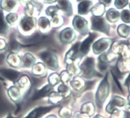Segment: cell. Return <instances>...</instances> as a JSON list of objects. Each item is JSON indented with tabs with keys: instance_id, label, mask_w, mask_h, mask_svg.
I'll return each mask as SVG.
<instances>
[{
	"instance_id": "cell-37",
	"label": "cell",
	"mask_w": 130,
	"mask_h": 118,
	"mask_svg": "<svg viewBox=\"0 0 130 118\" xmlns=\"http://www.w3.org/2000/svg\"><path fill=\"white\" fill-rule=\"evenodd\" d=\"M129 8H130V4H129Z\"/></svg>"
},
{
	"instance_id": "cell-20",
	"label": "cell",
	"mask_w": 130,
	"mask_h": 118,
	"mask_svg": "<svg viewBox=\"0 0 130 118\" xmlns=\"http://www.w3.org/2000/svg\"><path fill=\"white\" fill-rule=\"evenodd\" d=\"M49 20L45 17H41L38 20V25L41 29H46L50 25Z\"/></svg>"
},
{
	"instance_id": "cell-26",
	"label": "cell",
	"mask_w": 130,
	"mask_h": 118,
	"mask_svg": "<svg viewBox=\"0 0 130 118\" xmlns=\"http://www.w3.org/2000/svg\"><path fill=\"white\" fill-rule=\"evenodd\" d=\"M17 15L16 13H11L6 16V21L10 24H13L15 22V21L17 20Z\"/></svg>"
},
{
	"instance_id": "cell-33",
	"label": "cell",
	"mask_w": 130,
	"mask_h": 118,
	"mask_svg": "<svg viewBox=\"0 0 130 118\" xmlns=\"http://www.w3.org/2000/svg\"><path fill=\"white\" fill-rule=\"evenodd\" d=\"M56 0H44V2L47 3H53Z\"/></svg>"
},
{
	"instance_id": "cell-12",
	"label": "cell",
	"mask_w": 130,
	"mask_h": 118,
	"mask_svg": "<svg viewBox=\"0 0 130 118\" xmlns=\"http://www.w3.org/2000/svg\"><path fill=\"white\" fill-rule=\"evenodd\" d=\"M53 89V87L51 85H46L45 87H43L42 89H41L40 90H38L35 92V93L33 94L32 97L31 99L32 101H36V100H38L39 99L42 98V97H45L46 96L48 95V93L51 92Z\"/></svg>"
},
{
	"instance_id": "cell-27",
	"label": "cell",
	"mask_w": 130,
	"mask_h": 118,
	"mask_svg": "<svg viewBox=\"0 0 130 118\" xmlns=\"http://www.w3.org/2000/svg\"><path fill=\"white\" fill-rule=\"evenodd\" d=\"M128 4V0H116L114 2L116 7L118 9H122Z\"/></svg>"
},
{
	"instance_id": "cell-35",
	"label": "cell",
	"mask_w": 130,
	"mask_h": 118,
	"mask_svg": "<svg viewBox=\"0 0 130 118\" xmlns=\"http://www.w3.org/2000/svg\"><path fill=\"white\" fill-rule=\"evenodd\" d=\"M0 80H3V78H1V77H0Z\"/></svg>"
},
{
	"instance_id": "cell-34",
	"label": "cell",
	"mask_w": 130,
	"mask_h": 118,
	"mask_svg": "<svg viewBox=\"0 0 130 118\" xmlns=\"http://www.w3.org/2000/svg\"><path fill=\"white\" fill-rule=\"evenodd\" d=\"M6 118H17V117H13V116H11V115L10 114H9L8 116H7V117H6Z\"/></svg>"
},
{
	"instance_id": "cell-5",
	"label": "cell",
	"mask_w": 130,
	"mask_h": 118,
	"mask_svg": "<svg viewBox=\"0 0 130 118\" xmlns=\"http://www.w3.org/2000/svg\"><path fill=\"white\" fill-rule=\"evenodd\" d=\"M73 25L76 30L82 34H85L88 30L87 21L83 18L76 16L73 20Z\"/></svg>"
},
{
	"instance_id": "cell-10",
	"label": "cell",
	"mask_w": 130,
	"mask_h": 118,
	"mask_svg": "<svg viewBox=\"0 0 130 118\" xmlns=\"http://www.w3.org/2000/svg\"><path fill=\"white\" fill-rule=\"evenodd\" d=\"M109 46V42L107 39H102L97 40L93 45V51L96 54H99L104 51Z\"/></svg>"
},
{
	"instance_id": "cell-15",
	"label": "cell",
	"mask_w": 130,
	"mask_h": 118,
	"mask_svg": "<svg viewBox=\"0 0 130 118\" xmlns=\"http://www.w3.org/2000/svg\"><path fill=\"white\" fill-rule=\"evenodd\" d=\"M16 0H1V7L6 11H11L15 6Z\"/></svg>"
},
{
	"instance_id": "cell-4",
	"label": "cell",
	"mask_w": 130,
	"mask_h": 118,
	"mask_svg": "<svg viewBox=\"0 0 130 118\" xmlns=\"http://www.w3.org/2000/svg\"><path fill=\"white\" fill-rule=\"evenodd\" d=\"M96 35L91 33L89 36L81 44H80L79 48V56L81 55V57H82L88 53L91 42L93 41Z\"/></svg>"
},
{
	"instance_id": "cell-29",
	"label": "cell",
	"mask_w": 130,
	"mask_h": 118,
	"mask_svg": "<svg viewBox=\"0 0 130 118\" xmlns=\"http://www.w3.org/2000/svg\"><path fill=\"white\" fill-rule=\"evenodd\" d=\"M129 28L128 26L125 25H121L119 26V29H118V32H119L120 35L123 37L126 36L127 34H128V30H129Z\"/></svg>"
},
{
	"instance_id": "cell-7",
	"label": "cell",
	"mask_w": 130,
	"mask_h": 118,
	"mask_svg": "<svg viewBox=\"0 0 130 118\" xmlns=\"http://www.w3.org/2000/svg\"><path fill=\"white\" fill-rule=\"evenodd\" d=\"M56 107V106H48V107H39L33 110L25 118H40L43 115L45 114Z\"/></svg>"
},
{
	"instance_id": "cell-3",
	"label": "cell",
	"mask_w": 130,
	"mask_h": 118,
	"mask_svg": "<svg viewBox=\"0 0 130 118\" xmlns=\"http://www.w3.org/2000/svg\"><path fill=\"white\" fill-rule=\"evenodd\" d=\"M40 57L49 68H50L52 69H57L58 64H57V58L54 54L46 51L41 53Z\"/></svg>"
},
{
	"instance_id": "cell-21",
	"label": "cell",
	"mask_w": 130,
	"mask_h": 118,
	"mask_svg": "<svg viewBox=\"0 0 130 118\" xmlns=\"http://www.w3.org/2000/svg\"><path fill=\"white\" fill-rule=\"evenodd\" d=\"M18 60H19V58L15 54H10L8 56V63L12 66H17L19 64H18Z\"/></svg>"
},
{
	"instance_id": "cell-17",
	"label": "cell",
	"mask_w": 130,
	"mask_h": 118,
	"mask_svg": "<svg viewBox=\"0 0 130 118\" xmlns=\"http://www.w3.org/2000/svg\"><path fill=\"white\" fill-rule=\"evenodd\" d=\"M119 17V13L117 10L111 8L107 13V18L110 21L114 22V21L118 20Z\"/></svg>"
},
{
	"instance_id": "cell-30",
	"label": "cell",
	"mask_w": 130,
	"mask_h": 118,
	"mask_svg": "<svg viewBox=\"0 0 130 118\" xmlns=\"http://www.w3.org/2000/svg\"><path fill=\"white\" fill-rule=\"evenodd\" d=\"M6 47V44L3 39H0V51L5 49Z\"/></svg>"
},
{
	"instance_id": "cell-25",
	"label": "cell",
	"mask_w": 130,
	"mask_h": 118,
	"mask_svg": "<svg viewBox=\"0 0 130 118\" xmlns=\"http://www.w3.org/2000/svg\"><path fill=\"white\" fill-rule=\"evenodd\" d=\"M121 19L124 22L129 23L130 22V11L128 10H123L121 12Z\"/></svg>"
},
{
	"instance_id": "cell-36",
	"label": "cell",
	"mask_w": 130,
	"mask_h": 118,
	"mask_svg": "<svg viewBox=\"0 0 130 118\" xmlns=\"http://www.w3.org/2000/svg\"><path fill=\"white\" fill-rule=\"evenodd\" d=\"M77 1H81V0H77Z\"/></svg>"
},
{
	"instance_id": "cell-32",
	"label": "cell",
	"mask_w": 130,
	"mask_h": 118,
	"mask_svg": "<svg viewBox=\"0 0 130 118\" xmlns=\"http://www.w3.org/2000/svg\"><path fill=\"white\" fill-rule=\"evenodd\" d=\"M4 58H5V54H0V64L3 62Z\"/></svg>"
},
{
	"instance_id": "cell-31",
	"label": "cell",
	"mask_w": 130,
	"mask_h": 118,
	"mask_svg": "<svg viewBox=\"0 0 130 118\" xmlns=\"http://www.w3.org/2000/svg\"><path fill=\"white\" fill-rule=\"evenodd\" d=\"M100 3L105 6H109L111 3V0H99Z\"/></svg>"
},
{
	"instance_id": "cell-13",
	"label": "cell",
	"mask_w": 130,
	"mask_h": 118,
	"mask_svg": "<svg viewBox=\"0 0 130 118\" xmlns=\"http://www.w3.org/2000/svg\"><path fill=\"white\" fill-rule=\"evenodd\" d=\"M58 8L66 13L67 15L72 14V5L69 0H58Z\"/></svg>"
},
{
	"instance_id": "cell-2",
	"label": "cell",
	"mask_w": 130,
	"mask_h": 118,
	"mask_svg": "<svg viewBox=\"0 0 130 118\" xmlns=\"http://www.w3.org/2000/svg\"><path fill=\"white\" fill-rule=\"evenodd\" d=\"M92 29L109 34V25L103 18L100 16H93L91 18Z\"/></svg>"
},
{
	"instance_id": "cell-28",
	"label": "cell",
	"mask_w": 130,
	"mask_h": 118,
	"mask_svg": "<svg viewBox=\"0 0 130 118\" xmlns=\"http://www.w3.org/2000/svg\"><path fill=\"white\" fill-rule=\"evenodd\" d=\"M58 92H59V94L62 95V96H68L69 92V88L66 85H61L58 87Z\"/></svg>"
},
{
	"instance_id": "cell-6",
	"label": "cell",
	"mask_w": 130,
	"mask_h": 118,
	"mask_svg": "<svg viewBox=\"0 0 130 118\" xmlns=\"http://www.w3.org/2000/svg\"><path fill=\"white\" fill-rule=\"evenodd\" d=\"M95 60L93 58H88L81 64L80 68L83 73V75L86 77H89L93 74V72Z\"/></svg>"
},
{
	"instance_id": "cell-18",
	"label": "cell",
	"mask_w": 130,
	"mask_h": 118,
	"mask_svg": "<svg viewBox=\"0 0 130 118\" xmlns=\"http://www.w3.org/2000/svg\"><path fill=\"white\" fill-rule=\"evenodd\" d=\"M93 13L95 16H99L100 15H103L104 13V5L101 3L96 4L92 9H91Z\"/></svg>"
},
{
	"instance_id": "cell-1",
	"label": "cell",
	"mask_w": 130,
	"mask_h": 118,
	"mask_svg": "<svg viewBox=\"0 0 130 118\" xmlns=\"http://www.w3.org/2000/svg\"><path fill=\"white\" fill-rule=\"evenodd\" d=\"M109 91V85L107 82V75L100 83L96 92V104L99 107H102L104 101L106 99Z\"/></svg>"
},
{
	"instance_id": "cell-11",
	"label": "cell",
	"mask_w": 130,
	"mask_h": 118,
	"mask_svg": "<svg viewBox=\"0 0 130 118\" xmlns=\"http://www.w3.org/2000/svg\"><path fill=\"white\" fill-rule=\"evenodd\" d=\"M74 37V32L71 28H66L60 34V39L63 42L69 43L73 40Z\"/></svg>"
},
{
	"instance_id": "cell-14",
	"label": "cell",
	"mask_w": 130,
	"mask_h": 118,
	"mask_svg": "<svg viewBox=\"0 0 130 118\" xmlns=\"http://www.w3.org/2000/svg\"><path fill=\"white\" fill-rule=\"evenodd\" d=\"M92 2L89 0L82 1L78 5V13L81 15H86L91 9Z\"/></svg>"
},
{
	"instance_id": "cell-23",
	"label": "cell",
	"mask_w": 130,
	"mask_h": 118,
	"mask_svg": "<svg viewBox=\"0 0 130 118\" xmlns=\"http://www.w3.org/2000/svg\"><path fill=\"white\" fill-rule=\"evenodd\" d=\"M58 10V8L57 6H52L48 7L46 10V13L48 16H51L52 17L54 16L55 15H57V13Z\"/></svg>"
},
{
	"instance_id": "cell-19",
	"label": "cell",
	"mask_w": 130,
	"mask_h": 118,
	"mask_svg": "<svg viewBox=\"0 0 130 118\" xmlns=\"http://www.w3.org/2000/svg\"><path fill=\"white\" fill-rule=\"evenodd\" d=\"M35 61V59L33 58L32 55L29 54H25L23 58V63L24 66L25 67H30L33 64V63Z\"/></svg>"
},
{
	"instance_id": "cell-9",
	"label": "cell",
	"mask_w": 130,
	"mask_h": 118,
	"mask_svg": "<svg viewBox=\"0 0 130 118\" xmlns=\"http://www.w3.org/2000/svg\"><path fill=\"white\" fill-rule=\"evenodd\" d=\"M20 26L24 31L28 32L32 30L34 27V21L30 16H25L21 20Z\"/></svg>"
},
{
	"instance_id": "cell-22",
	"label": "cell",
	"mask_w": 130,
	"mask_h": 118,
	"mask_svg": "<svg viewBox=\"0 0 130 118\" xmlns=\"http://www.w3.org/2000/svg\"><path fill=\"white\" fill-rule=\"evenodd\" d=\"M21 45L15 40L14 37H11L10 40V43H9V48L10 51H17L20 48Z\"/></svg>"
},
{
	"instance_id": "cell-24",
	"label": "cell",
	"mask_w": 130,
	"mask_h": 118,
	"mask_svg": "<svg viewBox=\"0 0 130 118\" xmlns=\"http://www.w3.org/2000/svg\"><path fill=\"white\" fill-rule=\"evenodd\" d=\"M60 78L59 75L53 73L49 77V82L50 83L51 85H55L60 82Z\"/></svg>"
},
{
	"instance_id": "cell-8",
	"label": "cell",
	"mask_w": 130,
	"mask_h": 118,
	"mask_svg": "<svg viewBox=\"0 0 130 118\" xmlns=\"http://www.w3.org/2000/svg\"><path fill=\"white\" fill-rule=\"evenodd\" d=\"M0 74L11 81H15L20 76V73L17 71L6 68L0 69Z\"/></svg>"
},
{
	"instance_id": "cell-16",
	"label": "cell",
	"mask_w": 130,
	"mask_h": 118,
	"mask_svg": "<svg viewBox=\"0 0 130 118\" xmlns=\"http://www.w3.org/2000/svg\"><path fill=\"white\" fill-rule=\"evenodd\" d=\"M8 25L4 17L3 12L0 10V35H5L8 32Z\"/></svg>"
}]
</instances>
